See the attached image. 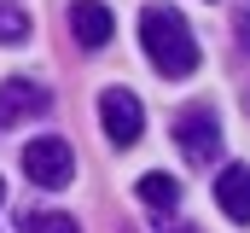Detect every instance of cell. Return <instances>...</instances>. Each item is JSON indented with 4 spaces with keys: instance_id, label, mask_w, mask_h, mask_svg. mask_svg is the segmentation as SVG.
<instances>
[{
    "instance_id": "obj_1",
    "label": "cell",
    "mask_w": 250,
    "mask_h": 233,
    "mask_svg": "<svg viewBox=\"0 0 250 233\" xmlns=\"http://www.w3.org/2000/svg\"><path fill=\"white\" fill-rule=\"evenodd\" d=\"M140 41H146V58L157 64V76H169V82H181V76L198 70L192 23L175 6H146V12H140Z\"/></svg>"
},
{
    "instance_id": "obj_2",
    "label": "cell",
    "mask_w": 250,
    "mask_h": 233,
    "mask_svg": "<svg viewBox=\"0 0 250 233\" xmlns=\"http://www.w3.org/2000/svg\"><path fill=\"white\" fill-rule=\"evenodd\" d=\"M23 175L35 186L59 192V186H70V175H76V158H70V146H64L59 134H41V140L23 146Z\"/></svg>"
},
{
    "instance_id": "obj_3",
    "label": "cell",
    "mask_w": 250,
    "mask_h": 233,
    "mask_svg": "<svg viewBox=\"0 0 250 233\" xmlns=\"http://www.w3.org/2000/svg\"><path fill=\"white\" fill-rule=\"evenodd\" d=\"M175 146H181V158L187 163H215V152H221V122L209 105H192V111L175 116Z\"/></svg>"
},
{
    "instance_id": "obj_4",
    "label": "cell",
    "mask_w": 250,
    "mask_h": 233,
    "mask_svg": "<svg viewBox=\"0 0 250 233\" xmlns=\"http://www.w3.org/2000/svg\"><path fill=\"white\" fill-rule=\"evenodd\" d=\"M99 122H105L111 146H134V140L146 134V105H140L128 88H105V93H99Z\"/></svg>"
},
{
    "instance_id": "obj_5",
    "label": "cell",
    "mask_w": 250,
    "mask_h": 233,
    "mask_svg": "<svg viewBox=\"0 0 250 233\" xmlns=\"http://www.w3.org/2000/svg\"><path fill=\"white\" fill-rule=\"evenodd\" d=\"M47 105H53V93H47L41 82H29V76L0 82V134H6V128H18V122H29V116H41Z\"/></svg>"
},
{
    "instance_id": "obj_6",
    "label": "cell",
    "mask_w": 250,
    "mask_h": 233,
    "mask_svg": "<svg viewBox=\"0 0 250 233\" xmlns=\"http://www.w3.org/2000/svg\"><path fill=\"white\" fill-rule=\"evenodd\" d=\"M215 204H221L239 228H250V163H227V169H221V181H215Z\"/></svg>"
},
{
    "instance_id": "obj_7",
    "label": "cell",
    "mask_w": 250,
    "mask_h": 233,
    "mask_svg": "<svg viewBox=\"0 0 250 233\" xmlns=\"http://www.w3.org/2000/svg\"><path fill=\"white\" fill-rule=\"evenodd\" d=\"M111 29H117V23H111V12H105L99 0H76V6H70V35H76L82 47H105Z\"/></svg>"
},
{
    "instance_id": "obj_8",
    "label": "cell",
    "mask_w": 250,
    "mask_h": 233,
    "mask_svg": "<svg viewBox=\"0 0 250 233\" xmlns=\"http://www.w3.org/2000/svg\"><path fill=\"white\" fill-rule=\"evenodd\" d=\"M140 198L151 210H169V204H181V181L163 175V169H151V175H140Z\"/></svg>"
},
{
    "instance_id": "obj_9",
    "label": "cell",
    "mask_w": 250,
    "mask_h": 233,
    "mask_svg": "<svg viewBox=\"0 0 250 233\" xmlns=\"http://www.w3.org/2000/svg\"><path fill=\"white\" fill-rule=\"evenodd\" d=\"M29 41V12L18 0H0V47H23Z\"/></svg>"
},
{
    "instance_id": "obj_10",
    "label": "cell",
    "mask_w": 250,
    "mask_h": 233,
    "mask_svg": "<svg viewBox=\"0 0 250 233\" xmlns=\"http://www.w3.org/2000/svg\"><path fill=\"white\" fill-rule=\"evenodd\" d=\"M23 228H29V233H82V228H76V216H64V210H47V216H41V210H29V216H23Z\"/></svg>"
},
{
    "instance_id": "obj_11",
    "label": "cell",
    "mask_w": 250,
    "mask_h": 233,
    "mask_svg": "<svg viewBox=\"0 0 250 233\" xmlns=\"http://www.w3.org/2000/svg\"><path fill=\"white\" fill-rule=\"evenodd\" d=\"M233 29H239V53H250V12H239V18H233Z\"/></svg>"
},
{
    "instance_id": "obj_12",
    "label": "cell",
    "mask_w": 250,
    "mask_h": 233,
    "mask_svg": "<svg viewBox=\"0 0 250 233\" xmlns=\"http://www.w3.org/2000/svg\"><path fill=\"white\" fill-rule=\"evenodd\" d=\"M0 198H6V181H0Z\"/></svg>"
}]
</instances>
